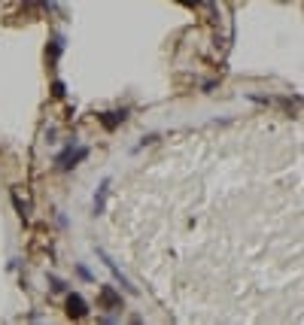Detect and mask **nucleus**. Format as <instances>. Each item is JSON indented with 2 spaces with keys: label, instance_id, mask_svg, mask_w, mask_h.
I'll return each mask as SVG.
<instances>
[{
  "label": "nucleus",
  "instance_id": "1",
  "mask_svg": "<svg viewBox=\"0 0 304 325\" xmlns=\"http://www.w3.org/2000/svg\"><path fill=\"white\" fill-rule=\"evenodd\" d=\"M73 146H76V140H73L67 149H61V152H58V158H55V164H58L61 170H73L79 161H85V158H88V146H79V149H73Z\"/></svg>",
  "mask_w": 304,
  "mask_h": 325
},
{
  "label": "nucleus",
  "instance_id": "2",
  "mask_svg": "<svg viewBox=\"0 0 304 325\" xmlns=\"http://www.w3.org/2000/svg\"><path fill=\"white\" fill-rule=\"evenodd\" d=\"M97 256H100V259H104V265H107V268H110V274H113V277H116V283H119V286H122V289H125V292H128V295H137V286H131V280H128V277H125V274H122V271H119V268H116V262H113V259H110V256H107V252H104V249H97Z\"/></svg>",
  "mask_w": 304,
  "mask_h": 325
},
{
  "label": "nucleus",
  "instance_id": "3",
  "mask_svg": "<svg viewBox=\"0 0 304 325\" xmlns=\"http://www.w3.org/2000/svg\"><path fill=\"white\" fill-rule=\"evenodd\" d=\"M67 316L70 319H85L88 316V304H85L82 295H76V292L67 295Z\"/></svg>",
  "mask_w": 304,
  "mask_h": 325
},
{
  "label": "nucleus",
  "instance_id": "4",
  "mask_svg": "<svg viewBox=\"0 0 304 325\" xmlns=\"http://www.w3.org/2000/svg\"><path fill=\"white\" fill-rule=\"evenodd\" d=\"M97 298H100V304H104L107 310H119V307H122V292H116L113 286H100V289H97Z\"/></svg>",
  "mask_w": 304,
  "mask_h": 325
},
{
  "label": "nucleus",
  "instance_id": "5",
  "mask_svg": "<svg viewBox=\"0 0 304 325\" xmlns=\"http://www.w3.org/2000/svg\"><path fill=\"white\" fill-rule=\"evenodd\" d=\"M97 119H100V125H104L107 131H116V128H119V125H122V122L128 119V110H116V113H100Z\"/></svg>",
  "mask_w": 304,
  "mask_h": 325
},
{
  "label": "nucleus",
  "instance_id": "6",
  "mask_svg": "<svg viewBox=\"0 0 304 325\" xmlns=\"http://www.w3.org/2000/svg\"><path fill=\"white\" fill-rule=\"evenodd\" d=\"M107 189H110V179H104V183L97 186V192H94V204H91L94 216H100V213H104V207H107Z\"/></svg>",
  "mask_w": 304,
  "mask_h": 325
},
{
  "label": "nucleus",
  "instance_id": "7",
  "mask_svg": "<svg viewBox=\"0 0 304 325\" xmlns=\"http://www.w3.org/2000/svg\"><path fill=\"white\" fill-rule=\"evenodd\" d=\"M61 52H64V37L58 33V37H55V40L46 46V58H49V64H55V61L61 58Z\"/></svg>",
  "mask_w": 304,
  "mask_h": 325
},
{
  "label": "nucleus",
  "instance_id": "8",
  "mask_svg": "<svg viewBox=\"0 0 304 325\" xmlns=\"http://www.w3.org/2000/svg\"><path fill=\"white\" fill-rule=\"evenodd\" d=\"M64 94H67V88H64V82H61V79H55V82H52V97H55V100H61Z\"/></svg>",
  "mask_w": 304,
  "mask_h": 325
},
{
  "label": "nucleus",
  "instance_id": "9",
  "mask_svg": "<svg viewBox=\"0 0 304 325\" xmlns=\"http://www.w3.org/2000/svg\"><path fill=\"white\" fill-rule=\"evenodd\" d=\"M12 204H15V210H18V216H21V219H27V207H24V204L18 201V195H12Z\"/></svg>",
  "mask_w": 304,
  "mask_h": 325
},
{
  "label": "nucleus",
  "instance_id": "10",
  "mask_svg": "<svg viewBox=\"0 0 304 325\" xmlns=\"http://www.w3.org/2000/svg\"><path fill=\"white\" fill-rule=\"evenodd\" d=\"M49 283H52V292H64V289H67V283H64V280H58V277H52Z\"/></svg>",
  "mask_w": 304,
  "mask_h": 325
},
{
  "label": "nucleus",
  "instance_id": "11",
  "mask_svg": "<svg viewBox=\"0 0 304 325\" xmlns=\"http://www.w3.org/2000/svg\"><path fill=\"white\" fill-rule=\"evenodd\" d=\"M76 271H79V277H82V280H91V271H88L85 265H76Z\"/></svg>",
  "mask_w": 304,
  "mask_h": 325
},
{
  "label": "nucleus",
  "instance_id": "12",
  "mask_svg": "<svg viewBox=\"0 0 304 325\" xmlns=\"http://www.w3.org/2000/svg\"><path fill=\"white\" fill-rule=\"evenodd\" d=\"M155 140H158V134H146V137H143V143H140V146H146V143H155Z\"/></svg>",
  "mask_w": 304,
  "mask_h": 325
},
{
  "label": "nucleus",
  "instance_id": "13",
  "mask_svg": "<svg viewBox=\"0 0 304 325\" xmlns=\"http://www.w3.org/2000/svg\"><path fill=\"white\" fill-rule=\"evenodd\" d=\"M177 3H183V6H189V9H195V6H198V0H177Z\"/></svg>",
  "mask_w": 304,
  "mask_h": 325
}]
</instances>
